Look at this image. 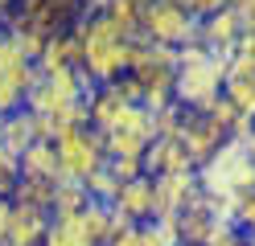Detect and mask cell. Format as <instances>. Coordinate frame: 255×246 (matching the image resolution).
<instances>
[{
	"instance_id": "cell-31",
	"label": "cell",
	"mask_w": 255,
	"mask_h": 246,
	"mask_svg": "<svg viewBox=\"0 0 255 246\" xmlns=\"http://www.w3.org/2000/svg\"><path fill=\"white\" fill-rule=\"evenodd\" d=\"M247 242H251V238L243 234V230H239L235 222H227V226H222V230H218V234L206 242V246H247Z\"/></svg>"
},
{
	"instance_id": "cell-43",
	"label": "cell",
	"mask_w": 255,
	"mask_h": 246,
	"mask_svg": "<svg viewBox=\"0 0 255 246\" xmlns=\"http://www.w3.org/2000/svg\"><path fill=\"white\" fill-rule=\"evenodd\" d=\"M247 246H255V238H251V242H247Z\"/></svg>"
},
{
	"instance_id": "cell-35",
	"label": "cell",
	"mask_w": 255,
	"mask_h": 246,
	"mask_svg": "<svg viewBox=\"0 0 255 246\" xmlns=\"http://www.w3.org/2000/svg\"><path fill=\"white\" fill-rule=\"evenodd\" d=\"M8 218H12V201L0 197V246H4V238H8Z\"/></svg>"
},
{
	"instance_id": "cell-34",
	"label": "cell",
	"mask_w": 255,
	"mask_h": 246,
	"mask_svg": "<svg viewBox=\"0 0 255 246\" xmlns=\"http://www.w3.org/2000/svg\"><path fill=\"white\" fill-rule=\"evenodd\" d=\"M111 246H144V238H140V226H124L116 238H111Z\"/></svg>"
},
{
	"instance_id": "cell-19",
	"label": "cell",
	"mask_w": 255,
	"mask_h": 246,
	"mask_svg": "<svg viewBox=\"0 0 255 246\" xmlns=\"http://www.w3.org/2000/svg\"><path fill=\"white\" fill-rule=\"evenodd\" d=\"M0 33H4V37L17 45V54H21L25 62H33V66H37V58H41L45 41H50V37H45V33H41L33 21H25V16H17V12H12L8 21L0 25Z\"/></svg>"
},
{
	"instance_id": "cell-17",
	"label": "cell",
	"mask_w": 255,
	"mask_h": 246,
	"mask_svg": "<svg viewBox=\"0 0 255 246\" xmlns=\"http://www.w3.org/2000/svg\"><path fill=\"white\" fill-rule=\"evenodd\" d=\"M124 226H128V222L116 218L111 205H99V201H91L83 213H78V230H83L87 246H111V238H116Z\"/></svg>"
},
{
	"instance_id": "cell-15",
	"label": "cell",
	"mask_w": 255,
	"mask_h": 246,
	"mask_svg": "<svg viewBox=\"0 0 255 246\" xmlns=\"http://www.w3.org/2000/svg\"><path fill=\"white\" fill-rule=\"evenodd\" d=\"M124 107H132V103L124 98V90L116 86V82H103V86H95V90L87 94V127L107 131V127L124 115Z\"/></svg>"
},
{
	"instance_id": "cell-3",
	"label": "cell",
	"mask_w": 255,
	"mask_h": 246,
	"mask_svg": "<svg viewBox=\"0 0 255 246\" xmlns=\"http://www.w3.org/2000/svg\"><path fill=\"white\" fill-rule=\"evenodd\" d=\"M198 185L206 197H227V201H243L247 193H255V160L247 156V148L239 140H227L198 168Z\"/></svg>"
},
{
	"instance_id": "cell-10",
	"label": "cell",
	"mask_w": 255,
	"mask_h": 246,
	"mask_svg": "<svg viewBox=\"0 0 255 246\" xmlns=\"http://www.w3.org/2000/svg\"><path fill=\"white\" fill-rule=\"evenodd\" d=\"M58 70H83V37H78V29H66V33H54L50 41H45L41 58H37V74L50 78Z\"/></svg>"
},
{
	"instance_id": "cell-40",
	"label": "cell",
	"mask_w": 255,
	"mask_h": 246,
	"mask_svg": "<svg viewBox=\"0 0 255 246\" xmlns=\"http://www.w3.org/2000/svg\"><path fill=\"white\" fill-rule=\"evenodd\" d=\"M136 4H140V8H148V4H152V0H136Z\"/></svg>"
},
{
	"instance_id": "cell-22",
	"label": "cell",
	"mask_w": 255,
	"mask_h": 246,
	"mask_svg": "<svg viewBox=\"0 0 255 246\" xmlns=\"http://www.w3.org/2000/svg\"><path fill=\"white\" fill-rule=\"evenodd\" d=\"M91 205V193L87 185H78V180H62L58 193H54V205H50V218L54 222H66V218H78Z\"/></svg>"
},
{
	"instance_id": "cell-32",
	"label": "cell",
	"mask_w": 255,
	"mask_h": 246,
	"mask_svg": "<svg viewBox=\"0 0 255 246\" xmlns=\"http://www.w3.org/2000/svg\"><path fill=\"white\" fill-rule=\"evenodd\" d=\"M227 4H231V0H189L185 8H189V12H194L198 21H202V16H210V12H218V8H227Z\"/></svg>"
},
{
	"instance_id": "cell-29",
	"label": "cell",
	"mask_w": 255,
	"mask_h": 246,
	"mask_svg": "<svg viewBox=\"0 0 255 246\" xmlns=\"http://www.w3.org/2000/svg\"><path fill=\"white\" fill-rule=\"evenodd\" d=\"M107 168H111V176H116L120 185H128V180H136V176H148L144 160H107Z\"/></svg>"
},
{
	"instance_id": "cell-33",
	"label": "cell",
	"mask_w": 255,
	"mask_h": 246,
	"mask_svg": "<svg viewBox=\"0 0 255 246\" xmlns=\"http://www.w3.org/2000/svg\"><path fill=\"white\" fill-rule=\"evenodd\" d=\"M231 58H243L247 66H255V33H243V37H239V45H235Z\"/></svg>"
},
{
	"instance_id": "cell-13",
	"label": "cell",
	"mask_w": 255,
	"mask_h": 246,
	"mask_svg": "<svg viewBox=\"0 0 255 246\" xmlns=\"http://www.w3.org/2000/svg\"><path fill=\"white\" fill-rule=\"evenodd\" d=\"M54 218L45 209H33V205H12V218H8V238L4 246H41L45 234H50Z\"/></svg>"
},
{
	"instance_id": "cell-28",
	"label": "cell",
	"mask_w": 255,
	"mask_h": 246,
	"mask_svg": "<svg viewBox=\"0 0 255 246\" xmlns=\"http://www.w3.org/2000/svg\"><path fill=\"white\" fill-rule=\"evenodd\" d=\"M17 180H21V164H17V156L0 148V197H12Z\"/></svg>"
},
{
	"instance_id": "cell-18",
	"label": "cell",
	"mask_w": 255,
	"mask_h": 246,
	"mask_svg": "<svg viewBox=\"0 0 255 246\" xmlns=\"http://www.w3.org/2000/svg\"><path fill=\"white\" fill-rule=\"evenodd\" d=\"M37 144V119H33V111H12L0 119V148L12 156H21L25 148H33Z\"/></svg>"
},
{
	"instance_id": "cell-12",
	"label": "cell",
	"mask_w": 255,
	"mask_h": 246,
	"mask_svg": "<svg viewBox=\"0 0 255 246\" xmlns=\"http://www.w3.org/2000/svg\"><path fill=\"white\" fill-rule=\"evenodd\" d=\"M111 213L124 218L128 226H144L152 222V176H136L120 189V197L111 201Z\"/></svg>"
},
{
	"instance_id": "cell-26",
	"label": "cell",
	"mask_w": 255,
	"mask_h": 246,
	"mask_svg": "<svg viewBox=\"0 0 255 246\" xmlns=\"http://www.w3.org/2000/svg\"><path fill=\"white\" fill-rule=\"evenodd\" d=\"M140 238H144V246H177V213L173 218H156V222H144L140 226Z\"/></svg>"
},
{
	"instance_id": "cell-2",
	"label": "cell",
	"mask_w": 255,
	"mask_h": 246,
	"mask_svg": "<svg viewBox=\"0 0 255 246\" xmlns=\"http://www.w3.org/2000/svg\"><path fill=\"white\" fill-rule=\"evenodd\" d=\"M74 29H78V37H83V74L95 82V86L116 82V78L128 74V54H132V41H128L103 12H87Z\"/></svg>"
},
{
	"instance_id": "cell-42",
	"label": "cell",
	"mask_w": 255,
	"mask_h": 246,
	"mask_svg": "<svg viewBox=\"0 0 255 246\" xmlns=\"http://www.w3.org/2000/svg\"><path fill=\"white\" fill-rule=\"evenodd\" d=\"M177 246H194V242H177Z\"/></svg>"
},
{
	"instance_id": "cell-9",
	"label": "cell",
	"mask_w": 255,
	"mask_h": 246,
	"mask_svg": "<svg viewBox=\"0 0 255 246\" xmlns=\"http://www.w3.org/2000/svg\"><path fill=\"white\" fill-rule=\"evenodd\" d=\"M239 37H243V16H239L231 4L198 21V41L210 49V54H218V58H231Z\"/></svg>"
},
{
	"instance_id": "cell-6",
	"label": "cell",
	"mask_w": 255,
	"mask_h": 246,
	"mask_svg": "<svg viewBox=\"0 0 255 246\" xmlns=\"http://www.w3.org/2000/svg\"><path fill=\"white\" fill-rule=\"evenodd\" d=\"M33 82H37V66L25 62V58L17 54V45L0 33V119L25 107Z\"/></svg>"
},
{
	"instance_id": "cell-14",
	"label": "cell",
	"mask_w": 255,
	"mask_h": 246,
	"mask_svg": "<svg viewBox=\"0 0 255 246\" xmlns=\"http://www.w3.org/2000/svg\"><path fill=\"white\" fill-rule=\"evenodd\" d=\"M227 226V222H218L210 205H206V197H198V201H189L181 213H177V238L181 242H194V246H206L218 230Z\"/></svg>"
},
{
	"instance_id": "cell-23",
	"label": "cell",
	"mask_w": 255,
	"mask_h": 246,
	"mask_svg": "<svg viewBox=\"0 0 255 246\" xmlns=\"http://www.w3.org/2000/svg\"><path fill=\"white\" fill-rule=\"evenodd\" d=\"M103 16L124 33L128 41H140V21H144V8H140L136 0H107Z\"/></svg>"
},
{
	"instance_id": "cell-16",
	"label": "cell",
	"mask_w": 255,
	"mask_h": 246,
	"mask_svg": "<svg viewBox=\"0 0 255 246\" xmlns=\"http://www.w3.org/2000/svg\"><path fill=\"white\" fill-rule=\"evenodd\" d=\"M144 172L148 176H173V172H194V160H189L181 140H152L144 152Z\"/></svg>"
},
{
	"instance_id": "cell-21",
	"label": "cell",
	"mask_w": 255,
	"mask_h": 246,
	"mask_svg": "<svg viewBox=\"0 0 255 246\" xmlns=\"http://www.w3.org/2000/svg\"><path fill=\"white\" fill-rule=\"evenodd\" d=\"M58 185H62V180H45V176H21L8 201H12V205H33V209H45V213H50Z\"/></svg>"
},
{
	"instance_id": "cell-1",
	"label": "cell",
	"mask_w": 255,
	"mask_h": 246,
	"mask_svg": "<svg viewBox=\"0 0 255 246\" xmlns=\"http://www.w3.org/2000/svg\"><path fill=\"white\" fill-rule=\"evenodd\" d=\"M227 62L210 54L202 41H189L177 49V82H173V103L185 111L206 115L222 98V78H227Z\"/></svg>"
},
{
	"instance_id": "cell-41",
	"label": "cell",
	"mask_w": 255,
	"mask_h": 246,
	"mask_svg": "<svg viewBox=\"0 0 255 246\" xmlns=\"http://www.w3.org/2000/svg\"><path fill=\"white\" fill-rule=\"evenodd\" d=\"M169 4H189V0H169Z\"/></svg>"
},
{
	"instance_id": "cell-39",
	"label": "cell",
	"mask_w": 255,
	"mask_h": 246,
	"mask_svg": "<svg viewBox=\"0 0 255 246\" xmlns=\"http://www.w3.org/2000/svg\"><path fill=\"white\" fill-rule=\"evenodd\" d=\"M243 148H247V156H251V160H255V127H251V136H247V140H243Z\"/></svg>"
},
{
	"instance_id": "cell-7",
	"label": "cell",
	"mask_w": 255,
	"mask_h": 246,
	"mask_svg": "<svg viewBox=\"0 0 255 246\" xmlns=\"http://www.w3.org/2000/svg\"><path fill=\"white\" fill-rule=\"evenodd\" d=\"M198 197H202L198 168L194 172H173V176H152V222L181 213L189 201H198Z\"/></svg>"
},
{
	"instance_id": "cell-38",
	"label": "cell",
	"mask_w": 255,
	"mask_h": 246,
	"mask_svg": "<svg viewBox=\"0 0 255 246\" xmlns=\"http://www.w3.org/2000/svg\"><path fill=\"white\" fill-rule=\"evenodd\" d=\"M83 4H87V12H103V8H107V0H83Z\"/></svg>"
},
{
	"instance_id": "cell-24",
	"label": "cell",
	"mask_w": 255,
	"mask_h": 246,
	"mask_svg": "<svg viewBox=\"0 0 255 246\" xmlns=\"http://www.w3.org/2000/svg\"><path fill=\"white\" fill-rule=\"evenodd\" d=\"M181 123H185V107H177V103L152 111V140H177Z\"/></svg>"
},
{
	"instance_id": "cell-11",
	"label": "cell",
	"mask_w": 255,
	"mask_h": 246,
	"mask_svg": "<svg viewBox=\"0 0 255 246\" xmlns=\"http://www.w3.org/2000/svg\"><path fill=\"white\" fill-rule=\"evenodd\" d=\"M222 98L243 115V119H255V66H247L243 58L227 62V78H222Z\"/></svg>"
},
{
	"instance_id": "cell-27",
	"label": "cell",
	"mask_w": 255,
	"mask_h": 246,
	"mask_svg": "<svg viewBox=\"0 0 255 246\" xmlns=\"http://www.w3.org/2000/svg\"><path fill=\"white\" fill-rule=\"evenodd\" d=\"M41 246H87L83 230H78V218H66V222H54L50 234H45Z\"/></svg>"
},
{
	"instance_id": "cell-5",
	"label": "cell",
	"mask_w": 255,
	"mask_h": 246,
	"mask_svg": "<svg viewBox=\"0 0 255 246\" xmlns=\"http://www.w3.org/2000/svg\"><path fill=\"white\" fill-rule=\"evenodd\" d=\"M140 37L152 45H169L181 49L189 41H198V16L185 4H169V0H152L144 8V21H140Z\"/></svg>"
},
{
	"instance_id": "cell-20",
	"label": "cell",
	"mask_w": 255,
	"mask_h": 246,
	"mask_svg": "<svg viewBox=\"0 0 255 246\" xmlns=\"http://www.w3.org/2000/svg\"><path fill=\"white\" fill-rule=\"evenodd\" d=\"M21 164V176H45V180H62V168H58V152L50 140H37L33 148H25L17 156Z\"/></svg>"
},
{
	"instance_id": "cell-30",
	"label": "cell",
	"mask_w": 255,
	"mask_h": 246,
	"mask_svg": "<svg viewBox=\"0 0 255 246\" xmlns=\"http://www.w3.org/2000/svg\"><path fill=\"white\" fill-rule=\"evenodd\" d=\"M235 226L243 230L247 238H255V193H247L243 201H239V209H235Z\"/></svg>"
},
{
	"instance_id": "cell-36",
	"label": "cell",
	"mask_w": 255,
	"mask_h": 246,
	"mask_svg": "<svg viewBox=\"0 0 255 246\" xmlns=\"http://www.w3.org/2000/svg\"><path fill=\"white\" fill-rule=\"evenodd\" d=\"M239 16H243V33H255V0L247 8H239Z\"/></svg>"
},
{
	"instance_id": "cell-8",
	"label": "cell",
	"mask_w": 255,
	"mask_h": 246,
	"mask_svg": "<svg viewBox=\"0 0 255 246\" xmlns=\"http://www.w3.org/2000/svg\"><path fill=\"white\" fill-rule=\"evenodd\" d=\"M177 140L185 144V152H189V160H194V168H202V164L210 160L222 144H227V131H222L210 115L185 111V123H181V136H177Z\"/></svg>"
},
{
	"instance_id": "cell-37",
	"label": "cell",
	"mask_w": 255,
	"mask_h": 246,
	"mask_svg": "<svg viewBox=\"0 0 255 246\" xmlns=\"http://www.w3.org/2000/svg\"><path fill=\"white\" fill-rule=\"evenodd\" d=\"M12 8H17V0H0V25L12 16Z\"/></svg>"
},
{
	"instance_id": "cell-4",
	"label": "cell",
	"mask_w": 255,
	"mask_h": 246,
	"mask_svg": "<svg viewBox=\"0 0 255 246\" xmlns=\"http://www.w3.org/2000/svg\"><path fill=\"white\" fill-rule=\"evenodd\" d=\"M54 152H58V168H62V180H83L95 172V168H103L107 164V140H103V131H95V127H66V131H58L54 136Z\"/></svg>"
},
{
	"instance_id": "cell-25",
	"label": "cell",
	"mask_w": 255,
	"mask_h": 246,
	"mask_svg": "<svg viewBox=\"0 0 255 246\" xmlns=\"http://www.w3.org/2000/svg\"><path fill=\"white\" fill-rule=\"evenodd\" d=\"M83 185H87V193H91V201H99V205H111V201H116V197H120V180L116 176H111V168H107V164H103V168H95L87 180H83Z\"/></svg>"
}]
</instances>
